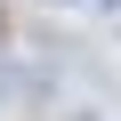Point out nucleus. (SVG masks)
<instances>
[{
    "label": "nucleus",
    "instance_id": "obj_1",
    "mask_svg": "<svg viewBox=\"0 0 121 121\" xmlns=\"http://www.w3.org/2000/svg\"><path fill=\"white\" fill-rule=\"evenodd\" d=\"M105 8H121V0H105Z\"/></svg>",
    "mask_w": 121,
    "mask_h": 121
}]
</instances>
